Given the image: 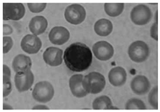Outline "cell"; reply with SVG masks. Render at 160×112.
I'll return each instance as SVG.
<instances>
[{"mask_svg":"<svg viewBox=\"0 0 160 112\" xmlns=\"http://www.w3.org/2000/svg\"><path fill=\"white\" fill-rule=\"evenodd\" d=\"M3 110H12V107H11L10 105H7V104H6V103L3 104Z\"/></svg>","mask_w":160,"mask_h":112,"instance_id":"f546056e","label":"cell"},{"mask_svg":"<svg viewBox=\"0 0 160 112\" xmlns=\"http://www.w3.org/2000/svg\"><path fill=\"white\" fill-rule=\"evenodd\" d=\"M12 67L14 71L17 73L29 71L32 67L31 59L24 55H18L14 57Z\"/></svg>","mask_w":160,"mask_h":112,"instance_id":"e0dca14e","label":"cell"},{"mask_svg":"<svg viewBox=\"0 0 160 112\" xmlns=\"http://www.w3.org/2000/svg\"><path fill=\"white\" fill-rule=\"evenodd\" d=\"M152 17L151 10L148 6L140 4L132 9L130 18L132 22L136 25H144L151 21Z\"/></svg>","mask_w":160,"mask_h":112,"instance_id":"52a82bcc","label":"cell"},{"mask_svg":"<svg viewBox=\"0 0 160 112\" xmlns=\"http://www.w3.org/2000/svg\"><path fill=\"white\" fill-rule=\"evenodd\" d=\"M33 110H48V107L45 105H38L33 107Z\"/></svg>","mask_w":160,"mask_h":112,"instance_id":"f1b7e54d","label":"cell"},{"mask_svg":"<svg viewBox=\"0 0 160 112\" xmlns=\"http://www.w3.org/2000/svg\"><path fill=\"white\" fill-rule=\"evenodd\" d=\"M113 29L112 22L108 19L102 18L98 21L94 25L95 32L100 36H108L111 33Z\"/></svg>","mask_w":160,"mask_h":112,"instance_id":"ac0fdd59","label":"cell"},{"mask_svg":"<svg viewBox=\"0 0 160 112\" xmlns=\"http://www.w3.org/2000/svg\"><path fill=\"white\" fill-rule=\"evenodd\" d=\"M84 76L81 74L72 75L70 78L69 85L72 95L76 97L82 98L88 95L82 86V80Z\"/></svg>","mask_w":160,"mask_h":112,"instance_id":"5bb4252c","label":"cell"},{"mask_svg":"<svg viewBox=\"0 0 160 112\" xmlns=\"http://www.w3.org/2000/svg\"><path fill=\"white\" fill-rule=\"evenodd\" d=\"M63 58L67 67L74 72H81L88 69L93 59L91 49L81 42L68 46L64 52Z\"/></svg>","mask_w":160,"mask_h":112,"instance_id":"6da1fadb","label":"cell"},{"mask_svg":"<svg viewBox=\"0 0 160 112\" xmlns=\"http://www.w3.org/2000/svg\"><path fill=\"white\" fill-rule=\"evenodd\" d=\"M70 32L63 27H55L48 35L49 40L55 45H63L69 40Z\"/></svg>","mask_w":160,"mask_h":112,"instance_id":"7c38bea8","label":"cell"},{"mask_svg":"<svg viewBox=\"0 0 160 112\" xmlns=\"http://www.w3.org/2000/svg\"><path fill=\"white\" fill-rule=\"evenodd\" d=\"M28 6L29 10L33 13H39L42 12L46 6L47 3H28Z\"/></svg>","mask_w":160,"mask_h":112,"instance_id":"603a6c76","label":"cell"},{"mask_svg":"<svg viewBox=\"0 0 160 112\" xmlns=\"http://www.w3.org/2000/svg\"><path fill=\"white\" fill-rule=\"evenodd\" d=\"M25 8L22 3H3V21H18L24 17Z\"/></svg>","mask_w":160,"mask_h":112,"instance_id":"5b68a950","label":"cell"},{"mask_svg":"<svg viewBox=\"0 0 160 112\" xmlns=\"http://www.w3.org/2000/svg\"><path fill=\"white\" fill-rule=\"evenodd\" d=\"M93 109L95 110H108L117 109L112 106V101L107 96H101L93 102Z\"/></svg>","mask_w":160,"mask_h":112,"instance_id":"d6986e66","label":"cell"},{"mask_svg":"<svg viewBox=\"0 0 160 112\" xmlns=\"http://www.w3.org/2000/svg\"><path fill=\"white\" fill-rule=\"evenodd\" d=\"M32 96L33 99L38 102H49L54 96V88L52 84L47 81L40 82L34 86Z\"/></svg>","mask_w":160,"mask_h":112,"instance_id":"277c9868","label":"cell"},{"mask_svg":"<svg viewBox=\"0 0 160 112\" xmlns=\"http://www.w3.org/2000/svg\"><path fill=\"white\" fill-rule=\"evenodd\" d=\"M3 35H9L12 33V29L8 25H3Z\"/></svg>","mask_w":160,"mask_h":112,"instance_id":"83f0119b","label":"cell"},{"mask_svg":"<svg viewBox=\"0 0 160 112\" xmlns=\"http://www.w3.org/2000/svg\"><path fill=\"white\" fill-rule=\"evenodd\" d=\"M147 107L145 104L138 99H131L125 104V110H144Z\"/></svg>","mask_w":160,"mask_h":112,"instance_id":"44dd1931","label":"cell"},{"mask_svg":"<svg viewBox=\"0 0 160 112\" xmlns=\"http://www.w3.org/2000/svg\"><path fill=\"white\" fill-rule=\"evenodd\" d=\"M34 81V76L31 70L17 73L14 82L18 92H24L30 89Z\"/></svg>","mask_w":160,"mask_h":112,"instance_id":"9c48e42d","label":"cell"},{"mask_svg":"<svg viewBox=\"0 0 160 112\" xmlns=\"http://www.w3.org/2000/svg\"><path fill=\"white\" fill-rule=\"evenodd\" d=\"M47 20L42 16H37L32 18L30 21L29 27V30L33 35L38 36L44 33L47 28Z\"/></svg>","mask_w":160,"mask_h":112,"instance_id":"2e32d148","label":"cell"},{"mask_svg":"<svg viewBox=\"0 0 160 112\" xmlns=\"http://www.w3.org/2000/svg\"><path fill=\"white\" fill-rule=\"evenodd\" d=\"M131 88L136 95H144L149 91L151 84L147 77L137 75L132 81Z\"/></svg>","mask_w":160,"mask_h":112,"instance_id":"4fadbf2b","label":"cell"},{"mask_svg":"<svg viewBox=\"0 0 160 112\" xmlns=\"http://www.w3.org/2000/svg\"><path fill=\"white\" fill-rule=\"evenodd\" d=\"M21 46L24 52L28 54H36L38 52L42 47V41L37 36L28 34L22 38Z\"/></svg>","mask_w":160,"mask_h":112,"instance_id":"30bf717a","label":"cell"},{"mask_svg":"<svg viewBox=\"0 0 160 112\" xmlns=\"http://www.w3.org/2000/svg\"><path fill=\"white\" fill-rule=\"evenodd\" d=\"M3 54H6L10 51V49L13 46L12 39L8 36H3Z\"/></svg>","mask_w":160,"mask_h":112,"instance_id":"cb8c5ba5","label":"cell"},{"mask_svg":"<svg viewBox=\"0 0 160 112\" xmlns=\"http://www.w3.org/2000/svg\"><path fill=\"white\" fill-rule=\"evenodd\" d=\"M104 76L98 72H91L83 78L82 86L87 92L93 95L101 92L105 87Z\"/></svg>","mask_w":160,"mask_h":112,"instance_id":"7a4b0ae2","label":"cell"},{"mask_svg":"<svg viewBox=\"0 0 160 112\" xmlns=\"http://www.w3.org/2000/svg\"><path fill=\"white\" fill-rule=\"evenodd\" d=\"M65 18L72 25H79L85 21L86 11L83 6L80 4H72L65 11Z\"/></svg>","mask_w":160,"mask_h":112,"instance_id":"8992f818","label":"cell"},{"mask_svg":"<svg viewBox=\"0 0 160 112\" xmlns=\"http://www.w3.org/2000/svg\"><path fill=\"white\" fill-rule=\"evenodd\" d=\"M128 55L133 61L136 63H142L149 56V48L144 41H136L129 46Z\"/></svg>","mask_w":160,"mask_h":112,"instance_id":"3957f363","label":"cell"},{"mask_svg":"<svg viewBox=\"0 0 160 112\" xmlns=\"http://www.w3.org/2000/svg\"><path fill=\"white\" fill-rule=\"evenodd\" d=\"M124 9L123 3H106L104 10L108 16L116 17L123 12Z\"/></svg>","mask_w":160,"mask_h":112,"instance_id":"ffe728a7","label":"cell"},{"mask_svg":"<svg viewBox=\"0 0 160 112\" xmlns=\"http://www.w3.org/2000/svg\"><path fill=\"white\" fill-rule=\"evenodd\" d=\"M3 78H10V70L7 65H4L3 67Z\"/></svg>","mask_w":160,"mask_h":112,"instance_id":"4316f807","label":"cell"},{"mask_svg":"<svg viewBox=\"0 0 160 112\" xmlns=\"http://www.w3.org/2000/svg\"><path fill=\"white\" fill-rule=\"evenodd\" d=\"M92 51L95 56L100 61H108L114 55L112 46L106 41H98L93 46Z\"/></svg>","mask_w":160,"mask_h":112,"instance_id":"ba28073f","label":"cell"},{"mask_svg":"<svg viewBox=\"0 0 160 112\" xmlns=\"http://www.w3.org/2000/svg\"><path fill=\"white\" fill-rule=\"evenodd\" d=\"M63 51L56 47H50L46 49L43 54V59L47 64L52 67L59 66L62 63Z\"/></svg>","mask_w":160,"mask_h":112,"instance_id":"8fae6325","label":"cell"},{"mask_svg":"<svg viewBox=\"0 0 160 112\" xmlns=\"http://www.w3.org/2000/svg\"><path fill=\"white\" fill-rule=\"evenodd\" d=\"M158 86H155L150 92L148 95V101L151 104V105L154 109H158Z\"/></svg>","mask_w":160,"mask_h":112,"instance_id":"7402d4cb","label":"cell"},{"mask_svg":"<svg viewBox=\"0 0 160 112\" xmlns=\"http://www.w3.org/2000/svg\"><path fill=\"white\" fill-rule=\"evenodd\" d=\"M151 36L155 40H158V22H155L153 23V26L151 28Z\"/></svg>","mask_w":160,"mask_h":112,"instance_id":"484cf974","label":"cell"},{"mask_svg":"<svg viewBox=\"0 0 160 112\" xmlns=\"http://www.w3.org/2000/svg\"><path fill=\"white\" fill-rule=\"evenodd\" d=\"M3 96L6 97L12 91V83H11L10 78H3Z\"/></svg>","mask_w":160,"mask_h":112,"instance_id":"d4e9b609","label":"cell"},{"mask_svg":"<svg viewBox=\"0 0 160 112\" xmlns=\"http://www.w3.org/2000/svg\"><path fill=\"white\" fill-rule=\"evenodd\" d=\"M108 80L110 83L114 86H123L126 82L127 73L123 67H114L109 72Z\"/></svg>","mask_w":160,"mask_h":112,"instance_id":"9a60e30c","label":"cell"}]
</instances>
